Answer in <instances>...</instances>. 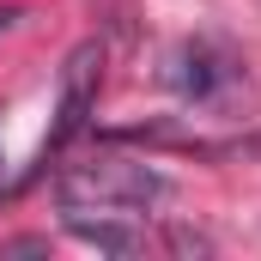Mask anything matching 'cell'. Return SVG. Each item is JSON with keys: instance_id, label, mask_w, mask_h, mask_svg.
Returning a JSON list of instances; mask_svg holds the SVG:
<instances>
[{"instance_id": "obj_2", "label": "cell", "mask_w": 261, "mask_h": 261, "mask_svg": "<svg viewBox=\"0 0 261 261\" xmlns=\"http://www.w3.org/2000/svg\"><path fill=\"white\" fill-rule=\"evenodd\" d=\"M97 85H103V43H73L67 61H61V91H55L49 152H61L73 134H85L91 110H97Z\"/></svg>"}, {"instance_id": "obj_3", "label": "cell", "mask_w": 261, "mask_h": 261, "mask_svg": "<svg viewBox=\"0 0 261 261\" xmlns=\"http://www.w3.org/2000/svg\"><path fill=\"white\" fill-rule=\"evenodd\" d=\"M231 55H219L213 43H176L170 55H164V85L176 91V97H189V103H213L225 85H231Z\"/></svg>"}, {"instance_id": "obj_5", "label": "cell", "mask_w": 261, "mask_h": 261, "mask_svg": "<svg viewBox=\"0 0 261 261\" xmlns=\"http://www.w3.org/2000/svg\"><path fill=\"white\" fill-rule=\"evenodd\" d=\"M170 249H182V255H206L213 243H206L200 231H170Z\"/></svg>"}, {"instance_id": "obj_6", "label": "cell", "mask_w": 261, "mask_h": 261, "mask_svg": "<svg viewBox=\"0 0 261 261\" xmlns=\"http://www.w3.org/2000/svg\"><path fill=\"white\" fill-rule=\"evenodd\" d=\"M49 249V237H12V243H0V255H43Z\"/></svg>"}, {"instance_id": "obj_4", "label": "cell", "mask_w": 261, "mask_h": 261, "mask_svg": "<svg viewBox=\"0 0 261 261\" xmlns=\"http://www.w3.org/2000/svg\"><path fill=\"white\" fill-rule=\"evenodd\" d=\"M67 231H73L79 243H91V249H110V255H134V249H140V237H134V231H122V225H110V219L67 213Z\"/></svg>"}, {"instance_id": "obj_7", "label": "cell", "mask_w": 261, "mask_h": 261, "mask_svg": "<svg viewBox=\"0 0 261 261\" xmlns=\"http://www.w3.org/2000/svg\"><path fill=\"white\" fill-rule=\"evenodd\" d=\"M12 18H24V12H18V6H0V31H6Z\"/></svg>"}, {"instance_id": "obj_1", "label": "cell", "mask_w": 261, "mask_h": 261, "mask_svg": "<svg viewBox=\"0 0 261 261\" xmlns=\"http://www.w3.org/2000/svg\"><path fill=\"white\" fill-rule=\"evenodd\" d=\"M164 176L140 158H91L55 176V200L67 213H140L164 200Z\"/></svg>"}]
</instances>
